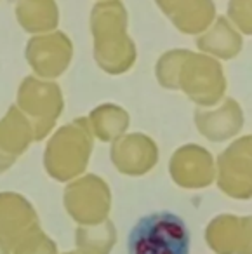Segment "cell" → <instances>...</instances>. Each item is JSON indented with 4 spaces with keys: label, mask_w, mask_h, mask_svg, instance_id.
I'll use <instances>...</instances> for the list:
<instances>
[{
    "label": "cell",
    "mask_w": 252,
    "mask_h": 254,
    "mask_svg": "<svg viewBox=\"0 0 252 254\" xmlns=\"http://www.w3.org/2000/svg\"><path fill=\"white\" fill-rule=\"evenodd\" d=\"M189 247L188 225L172 211L143 216L127 239V254H189Z\"/></svg>",
    "instance_id": "obj_1"
},
{
    "label": "cell",
    "mask_w": 252,
    "mask_h": 254,
    "mask_svg": "<svg viewBox=\"0 0 252 254\" xmlns=\"http://www.w3.org/2000/svg\"><path fill=\"white\" fill-rule=\"evenodd\" d=\"M230 14L240 26L252 30V0H230Z\"/></svg>",
    "instance_id": "obj_2"
}]
</instances>
